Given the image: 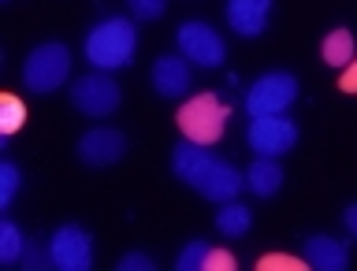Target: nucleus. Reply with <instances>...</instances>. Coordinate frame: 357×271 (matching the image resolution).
Listing matches in <instances>:
<instances>
[{"mask_svg":"<svg viewBox=\"0 0 357 271\" xmlns=\"http://www.w3.org/2000/svg\"><path fill=\"white\" fill-rule=\"evenodd\" d=\"M301 256H305V264L317 268V271H346V264H350L346 245L339 238H331V234H312Z\"/></svg>","mask_w":357,"mask_h":271,"instance_id":"ddd939ff","label":"nucleus"},{"mask_svg":"<svg viewBox=\"0 0 357 271\" xmlns=\"http://www.w3.org/2000/svg\"><path fill=\"white\" fill-rule=\"evenodd\" d=\"M205 256H208V242L194 238V242H186V249H183V253L175 256V268H178V271H201Z\"/></svg>","mask_w":357,"mask_h":271,"instance_id":"6ab92c4d","label":"nucleus"},{"mask_svg":"<svg viewBox=\"0 0 357 271\" xmlns=\"http://www.w3.org/2000/svg\"><path fill=\"white\" fill-rule=\"evenodd\" d=\"M172 171L183 178L190 189H197L201 197L216 201V205L234 201L238 189L245 186V175L238 167L220 160V156H212L208 145H194V141H183L172 149Z\"/></svg>","mask_w":357,"mask_h":271,"instance_id":"f257e3e1","label":"nucleus"},{"mask_svg":"<svg viewBox=\"0 0 357 271\" xmlns=\"http://www.w3.org/2000/svg\"><path fill=\"white\" fill-rule=\"evenodd\" d=\"M15 194H19V167L11 160H4L0 164V205L8 208L15 201Z\"/></svg>","mask_w":357,"mask_h":271,"instance_id":"412c9836","label":"nucleus"},{"mask_svg":"<svg viewBox=\"0 0 357 271\" xmlns=\"http://www.w3.org/2000/svg\"><path fill=\"white\" fill-rule=\"evenodd\" d=\"M127 4L138 19H160L167 11V0H127Z\"/></svg>","mask_w":357,"mask_h":271,"instance_id":"4be33fe9","label":"nucleus"},{"mask_svg":"<svg viewBox=\"0 0 357 271\" xmlns=\"http://www.w3.org/2000/svg\"><path fill=\"white\" fill-rule=\"evenodd\" d=\"M309 268L305 256H290V253H268L257 261V271H301Z\"/></svg>","mask_w":357,"mask_h":271,"instance_id":"aec40b11","label":"nucleus"},{"mask_svg":"<svg viewBox=\"0 0 357 271\" xmlns=\"http://www.w3.org/2000/svg\"><path fill=\"white\" fill-rule=\"evenodd\" d=\"M294 100H298V78L290 71H268L245 89V111H250V119L283 116Z\"/></svg>","mask_w":357,"mask_h":271,"instance_id":"39448f33","label":"nucleus"},{"mask_svg":"<svg viewBox=\"0 0 357 271\" xmlns=\"http://www.w3.org/2000/svg\"><path fill=\"white\" fill-rule=\"evenodd\" d=\"M201 271H234V256H231L227 249H208Z\"/></svg>","mask_w":357,"mask_h":271,"instance_id":"5701e85b","label":"nucleus"},{"mask_svg":"<svg viewBox=\"0 0 357 271\" xmlns=\"http://www.w3.org/2000/svg\"><path fill=\"white\" fill-rule=\"evenodd\" d=\"M22 264H26V268H49L52 253H41L38 245H26V249H22Z\"/></svg>","mask_w":357,"mask_h":271,"instance_id":"393cba45","label":"nucleus"},{"mask_svg":"<svg viewBox=\"0 0 357 271\" xmlns=\"http://www.w3.org/2000/svg\"><path fill=\"white\" fill-rule=\"evenodd\" d=\"M22 123H26V104H22L15 93H4V97H0V134L11 138Z\"/></svg>","mask_w":357,"mask_h":271,"instance_id":"f3484780","label":"nucleus"},{"mask_svg":"<svg viewBox=\"0 0 357 271\" xmlns=\"http://www.w3.org/2000/svg\"><path fill=\"white\" fill-rule=\"evenodd\" d=\"M175 41H178V56H186V60L197 63V67H220L227 60V45H223V38L216 33V26H208V22H201V19L183 22V26L175 30Z\"/></svg>","mask_w":357,"mask_h":271,"instance_id":"0eeeda50","label":"nucleus"},{"mask_svg":"<svg viewBox=\"0 0 357 271\" xmlns=\"http://www.w3.org/2000/svg\"><path fill=\"white\" fill-rule=\"evenodd\" d=\"M49 253H52V264L60 271H89L93 268V238L75 227V223H67L52 234L49 242Z\"/></svg>","mask_w":357,"mask_h":271,"instance_id":"1a4fd4ad","label":"nucleus"},{"mask_svg":"<svg viewBox=\"0 0 357 271\" xmlns=\"http://www.w3.org/2000/svg\"><path fill=\"white\" fill-rule=\"evenodd\" d=\"M227 104L216 97V93H197L183 100V108H178V130H183L186 141L194 145H216L223 138V130H227Z\"/></svg>","mask_w":357,"mask_h":271,"instance_id":"7ed1b4c3","label":"nucleus"},{"mask_svg":"<svg viewBox=\"0 0 357 271\" xmlns=\"http://www.w3.org/2000/svg\"><path fill=\"white\" fill-rule=\"evenodd\" d=\"M324 63L328 67H346L354 60V33L346 30V26H339V30H331L328 38H324Z\"/></svg>","mask_w":357,"mask_h":271,"instance_id":"dca6fc26","label":"nucleus"},{"mask_svg":"<svg viewBox=\"0 0 357 271\" xmlns=\"http://www.w3.org/2000/svg\"><path fill=\"white\" fill-rule=\"evenodd\" d=\"M134 49H138V30L123 15L100 19L86 33V60L97 71H119V67H127L134 60Z\"/></svg>","mask_w":357,"mask_h":271,"instance_id":"f03ea898","label":"nucleus"},{"mask_svg":"<svg viewBox=\"0 0 357 271\" xmlns=\"http://www.w3.org/2000/svg\"><path fill=\"white\" fill-rule=\"evenodd\" d=\"M22 249H26V242H22L19 227L11 219H4V223H0V261L15 264V261H22Z\"/></svg>","mask_w":357,"mask_h":271,"instance_id":"a211bd4d","label":"nucleus"},{"mask_svg":"<svg viewBox=\"0 0 357 271\" xmlns=\"http://www.w3.org/2000/svg\"><path fill=\"white\" fill-rule=\"evenodd\" d=\"M272 19V0H227V26L238 38H261Z\"/></svg>","mask_w":357,"mask_h":271,"instance_id":"9b49d317","label":"nucleus"},{"mask_svg":"<svg viewBox=\"0 0 357 271\" xmlns=\"http://www.w3.org/2000/svg\"><path fill=\"white\" fill-rule=\"evenodd\" d=\"M339 89L342 93H357V60H350L342 67V78H339Z\"/></svg>","mask_w":357,"mask_h":271,"instance_id":"a878e982","label":"nucleus"},{"mask_svg":"<svg viewBox=\"0 0 357 271\" xmlns=\"http://www.w3.org/2000/svg\"><path fill=\"white\" fill-rule=\"evenodd\" d=\"M71 75V52L60 41H45L26 56V67H22V86L30 93H52L60 89Z\"/></svg>","mask_w":357,"mask_h":271,"instance_id":"20e7f679","label":"nucleus"},{"mask_svg":"<svg viewBox=\"0 0 357 271\" xmlns=\"http://www.w3.org/2000/svg\"><path fill=\"white\" fill-rule=\"evenodd\" d=\"M153 89L160 97H183L190 89V60L186 56H160L153 63Z\"/></svg>","mask_w":357,"mask_h":271,"instance_id":"f8f14e48","label":"nucleus"},{"mask_svg":"<svg viewBox=\"0 0 357 271\" xmlns=\"http://www.w3.org/2000/svg\"><path fill=\"white\" fill-rule=\"evenodd\" d=\"M346 227H350V234H354V238H357V205H350V208H346Z\"/></svg>","mask_w":357,"mask_h":271,"instance_id":"bb28decb","label":"nucleus"},{"mask_svg":"<svg viewBox=\"0 0 357 271\" xmlns=\"http://www.w3.org/2000/svg\"><path fill=\"white\" fill-rule=\"evenodd\" d=\"M245 186L253 189L257 197H272L283 186V167H279L272 156H257V160L245 167Z\"/></svg>","mask_w":357,"mask_h":271,"instance_id":"4468645a","label":"nucleus"},{"mask_svg":"<svg viewBox=\"0 0 357 271\" xmlns=\"http://www.w3.org/2000/svg\"><path fill=\"white\" fill-rule=\"evenodd\" d=\"M245 141L257 156H272L279 160L283 153H290L298 145V123L287 116H257L245 130Z\"/></svg>","mask_w":357,"mask_h":271,"instance_id":"6e6552de","label":"nucleus"},{"mask_svg":"<svg viewBox=\"0 0 357 271\" xmlns=\"http://www.w3.org/2000/svg\"><path fill=\"white\" fill-rule=\"evenodd\" d=\"M123 153H127V138L116 127H93L78 138V160L89 167H108L119 164Z\"/></svg>","mask_w":357,"mask_h":271,"instance_id":"9d476101","label":"nucleus"},{"mask_svg":"<svg viewBox=\"0 0 357 271\" xmlns=\"http://www.w3.org/2000/svg\"><path fill=\"white\" fill-rule=\"evenodd\" d=\"M250 227H253V212L238 201H223V208L216 212V231L223 238H242Z\"/></svg>","mask_w":357,"mask_h":271,"instance_id":"2eb2a0df","label":"nucleus"},{"mask_svg":"<svg viewBox=\"0 0 357 271\" xmlns=\"http://www.w3.org/2000/svg\"><path fill=\"white\" fill-rule=\"evenodd\" d=\"M153 268H156V261L145 256V253H127L119 261V271H153Z\"/></svg>","mask_w":357,"mask_h":271,"instance_id":"b1692460","label":"nucleus"},{"mask_svg":"<svg viewBox=\"0 0 357 271\" xmlns=\"http://www.w3.org/2000/svg\"><path fill=\"white\" fill-rule=\"evenodd\" d=\"M71 100H75V108L82 111V116H89V119H105V116H112V111L119 108L123 89H119V82H116V78H112L108 71H97V75L75 78Z\"/></svg>","mask_w":357,"mask_h":271,"instance_id":"423d86ee","label":"nucleus"}]
</instances>
